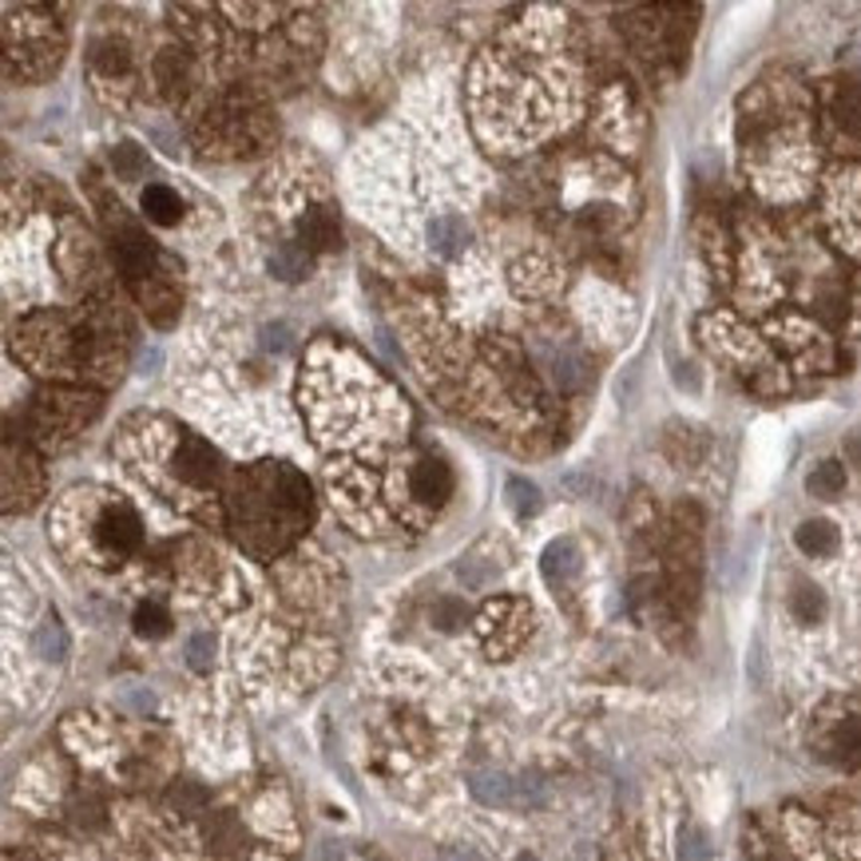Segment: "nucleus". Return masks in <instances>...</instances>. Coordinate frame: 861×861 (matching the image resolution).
<instances>
[{
	"label": "nucleus",
	"instance_id": "f257e3e1",
	"mask_svg": "<svg viewBox=\"0 0 861 861\" xmlns=\"http://www.w3.org/2000/svg\"><path fill=\"white\" fill-rule=\"evenodd\" d=\"M310 520V484L290 464L247 469L231 497V528L250 555H274Z\"/></svg>",
	"mask_w": 861,
	"mask_h": 861
},
{
	"label": "nucleus",
	"instance_id": "f03ea898",
	"mask_svg": "<svg viewBox=\"0 0 861 861\" xmlns=\"http://www.w3.org/2000/svg\"><path fill=\"white\" fill-rule=\"evenodd\" d=\"M211 136H214V143H219V151H250V148H259V143H267L270 120L259 103L234 96V100H227L222 108H214L211 116H207V123H203L207 143H211Z\"/></svg>",
	"mask_w": 861,
	"mask_h": 861
},
{
	"label": "nucleus",
	"instance_id": "7ed1b4c3",
	"mask_svg": "<svg viewBox=\"0 0 861 861\" xmlns=\"http://www.w3.org/2000/svg\"><path fill=\"white\" fill-rule=\"evenodd\" d=\"M96 413H100V401H96L92 393H68V389H60V393H44V398L37 401L32 421H37V429H40V441L60 444L72 433H80Z\"/></svg>",
	"mask_w": 861,
	"mask_h": 861
},
{
	"label": "nucleus",
	"instance_id": "20e7f679",
	"mask_svg": "<svg viewBox=\"0 0 861 861\" xmlns=\"http://www.w3.org/2000/svg\"><path fill=\"white\" fill-rule=\"evenodd\" d=\"M472 794L489 805H540L544 802V787L537 778H509L500 770H481L472 774Z\"/></svg>",
	"mask_w": 861,
	"mask_h": 861
},
{
	"label": "nucleus",
	"instance_id": "39448f33",
	"mask_svg": "<svg viewBox=\"0 0 861 861\" xmlns=\"http://www.w3.org/2000/svg\"><path fill=\"white\" fill-rule=\"evenodd\" d=\"M171 472L187 489H214L219 484V457L211 444H203L199 437H179L171 449Z\"/></svg>",
	"mask_w": 861,
	"mask_h": 861
},
{
	"label": "nucleus",
	"instance_id": "423d86ee",
	"mask_svg": "<svg viewBox=\"0 0 861 861\" xmlns=\"http://www.w3.org/2000/svg\"><path fill=\"white\" fill-rule=\"evenodd\" d=\"M96 544L103 548V555L123 560V555H131L139 544H143V524H139V517L128 509V504H111V509H103L100 520H96Z\"/></svg>",
	"mask_w": 861,
	"mask_h": 861
},
{
	"label": "nucleus",
	"instance_id": "0eeeda50",
	"mask_svg": "<svg viewBox=\"0 0 861 861\" xmlns=\"http://www.w3.org/2000/svg\"><path fill=\"white\" fill-rule=\"evenodd\" d=\"M818 754L825 762L842 770L861 767V719L858 714H842V719L825 722V731L818 734Z\"/></svg>",
	"mask_w": 861,
	"mask_h": 861
},
{
	"label": "nucleus",
	"instance_id": "6e6552de",
	"mask_svg": "<svg viewBox=\"0 0 861 861\" xmlns=\"http://www.w3.org/2000/svg\"><path fill=\"white\" fill-rule=\"evenodd\" d=\"M409 492H413V500L429 504V509H441L444 500L453 497V472L437 457H426V461H417L409 469Z\"/></svg>",
	"mask_w": 861,
	"mask_h": 861
},
{
	"label": "nucleus",
	"instance_id": "1a4fd4ad",
	"mask_svg": "<svg viewBox=\"0 0 861 861\" xmlns=\"http://www.w3.org/2000/svg\"><path fill=\"white\" fill-rule=\"evenodd\" d=\"M156 83L171 103H179L194 83V60L183 48H163L156 56Z\"/></svg>",
	"mask_w": 861,
	"mask_h": 861
},
{
	"label": "nucleus",
	"instance_id": "9d476101",
	"mask_svg": "<svg viewBox=\"0 0 861 861\" xmlns=\"http://www.w3.org/2000/svg\"><path fill=\"white\" fill-rule=\"evenodd\" d=\"M338 242H342V227L330 207H310L298 222V247L310 254V250H333Z\"/></svg>",
	"mask_w": 861,
	"mask_h": 861
},
{
	"label": "nucleus",
	"instance_id": "9b49d317",
	"mask_svg": "<svg viewBox=\"0 0 861 861\" xmlns=\"http://www.w3.org/2000/svg\"><path fill=\"white\" fill-rule=\"evenodd\" d=\"M139 290V302H143V310L151 314V322L156 326H171L179 314V298L176 290L167 287V282H156V278H143V282H136Z\"/></svg>",
	"mask_w": 861,
	"mask_h": 861
},
{
	"label": "nucleus",
	"instance_id": "f8f14e48",
	"mask_svg": "<svg viewBox=\"0 0 861 861\" xmlns=\"http://www.w3.org/2000/svg\"><path fill=\"white\" fill-rule=\"evenodd\" d=\"M544 575L552 588H564L568 580L580 575V548H575L568 537L552 540V544L544 548Z\"/></svg>",
	"mask_w": 861,
	"mask_h": 861
},
{
	"label": "nucleus",
	"instance_id": "ddd939ff",
	"mask_svg": "<svg viewBox=\"0 0 861 861\" xmlns=\"http://www.w3.org/2000/svg\"><path fill=\"white\" fill-rule=\"evenodd\" d=\"M540 366H544L548 373H552V381L560 389H580L583 378H588V370H583V358L575 350H540Z\"/></svg>",
	"mask_w": 861,
	"mask_h": 861
},
{
	"label": "nucleus",
	"instance_id": "4468645a",
	"mask_svg": "<svg viewBox=\"0 0 861 861\" xmlns=\"http://www.w3.org/2000/svg\"><path fill=\"white\" fill-rule=\"evenodd\" d=\"M68 825L80 833H100L108 825V805H103V798H96L92 790H80L72 798V805H68Z\"/></svg>",
	"mask_w": 861,
	"mask_h": 861
},
{
	"label": "nucleus",
	"instance_id": "2eb2a0df",
	"mask_svg": "<svg viewBox=\"0 0 861 861\" xmlns=\"http://www.w3.org/2000/svg\"><path fill=\"white\" fill-rule=\"evenodd\" d=\"M798 548H802L805 555H814V560H822V555H833L838 552V528L830 524V520H805L802 528L794 532Z\"/></svg>",
	"mask_w": 861,
	"mask_h": 861
},
{
	"label": "nucleus",
	"instance_id": "dca6fc26",
	"mask_svg": "<svg viewBox=\"0 0 861 861\" xmlns=\"http://www.w3.org/2000/svg\"><path fill=\"white\" fill-rule=\"evenodd\" d=\"M143 214H148L151 222H159V227H176L179 214H183V203H179V194L171 191V187H148L143 191Z\"/></svg>",
	"mask_w": 861,
	"mask_h": 861
},
{
	"label": "nucleus",
	"instance_id": "f3484780",
	"mask_svg": "<svg viewBox=\"0 0 861 861\" xmlns=\"http://www.w3.org/2000/svg\"><path fill=\"white\" fill-rule=\"evenodd\" d=\"M429 239H433V250L441 259H453V254L464 250V242H469V227H464V219H457V214H444V219L433 222Z\"/></svg>",
	"mask_w": 861,
	"mask_h": 861
},
{
	"label": "nucleus",
	"instance_id": "a211bd4d",
	"mask_svg": "<svg viewBox=\"0 0 861 861\" xmlns=\"http://www.w3.org/2000/svg\"><path fill=\"white\" fill-rule=\"evenodd\" d=\"M790 611H794V620L798 623H822V615H825V595L818 592L814 583H798L794 592H790Z\"/></svg>",
	"mask_w": 861,
	"mask_h": 861
},
{
	"label": "nucleus",
	"instance_id": "6ab92c4d",
	"mask_svg": "<svg viewBox=\"0 0 861 861\" xmlns=\"http://www.w3.org/2000/svg\"><path fill=\"white\" fill-rule=\"evenodd\" d=\"M805 489H810V497H838V492L845 489V464L842 461H822L810 477H805Z\"/></svg>",
	"mask_w": 861,
	"mask_h": 861
},
{
	"label": "nucleus",
	"instance_id": "aec40b11",
	"mask_svg": "<svg viewBox=\"0 0 861 861\" xmlns=\"http://www.w3.org/2000/svg\"><path fill=\"white\" fill-rule=\"evenodd\" d=\"M37 651L44 659H52V663H60V659L68 655V635H64V628H60L56 615H48V620L37 628Z\"/></svg>",
	"mask_w": 861,
	"mask_h": 861
},
{
	"label": "nucleus",
	"instance_id": "412c9836",
	"mask_svg": "<svg viewBox=\"0 0 861 861\" xmlns=\"http://www.w3.org/2000/svg\"><path fill=\"white\" fill-rule=\"evenodd\" d=\"M136 631L143 639H163L167 631H171V615H167V608H159V603H139L136 608Z\"/></svg>",
	"mask_w": 861,
	"mask_h": 861
},
{
	"label": "nucleus",
	"instance_id": "4be33fe9",
	"mask_svg": "<svg viewBox=\"0 0 861 861\" xmlns=\"http://www.w3.org/2000/svg\"><path fill=\"white\" fill-rule=\"evenodd\" d=\"M306 262H310V254H306L302 247H294V242H287V247H278V250H274V259H270V270H274L278 278L294 282V278L306 274Z\"/></svg>",
	"mask_w": 861,
	"mask_h": 861
},
{
	"label": "nucleus",
	"instance_id": "5701e85b",
	"mask_svg": "<svg viewBox=\"0 0 861 861\" xmlns=\"http://www.w3.org/2000/svg\"><path fill=\"white\" fill-rule=\"evenodd\" d=\"M504 492H509V504H512V512H517L520 520L537 517V512H540V489H537V484H528V481H520V477H512V481L504 484Z\"/></svg>",
	"mask_w": 861,
	"mask_h": 861
},
{
	"label": "nucleus",
	"instance_id": "b1692460",
	"mask_svg": "<svg viewBox=\"0 0 861 861\" xmlns=\"http://www.w3.org/2000/svg\"><path fill=\"white\" fill-rule=\"evenodd\" d=\"M92 64L100 68L103 76H128L131 72V52L123 44H100L92 56Z\"/></svg>",
	"mask_w": 861,
	"mask_h": 861
},
{
	"label": "nucleus",
	"instance_id": "393cba45",
	"mask_svg": "<svg viewBox=\"0 0 861 861\" xmlns=\"http://www.w3.org/2000/svg\"><path fill=\"white\" fill-rule=\"evenodd\" d=\"M833 111H838V120H842L853 136H861V83H850V88L838 96V108Z\"/></svg>",
	"mask_w": 861,
	"mask_h": 861
},
{
	"label": "nucleus",
	"instance_id": "a878e982",
	"mask_svg": "<svg viewBox=\"0 0 861 861\" xmlns=\"http://www.w3.org/2000/svg\"><path fill=\"white\" fill-rule=\"evenodd\" d=\"M111 167H116V176L120 179H139L143 176V151L131 148V143H120V148L111 151Z\"/></svg>",
	"mask_w": 861,
	"mask_h": 861
},
{
	"label": "nucleus",
	"instance_id": "bb28decb",
	"mask_svg": "<svg viewBox=\"0 0 861 861\" xmlns=\"http://www.w3.org/2000/svg\"><path fill=\"white\" fill-rule=\"evenodd\" d=\"M711 858V842H707L703 830H683V842H679V861H707Z\"/></svg>",
	"mask_w": 861,
	"mask_h": 861
},
{
	"label": "nucleus",
	"instance_id": "cd10ccee",
	"mask_svg": "<svg viewBox=\"0 0 861 861\" xmlns=\"http://www.w3.org/2000/svg\"><path fill=\"white\" fill-rule=\"evenodd\" d=\"M211 651H214V639L207 635V631L187 639V663H191L194 671H207V667H211Z\"/></svg>",
	"mask_w": 861,
	"mask_h": 861
},
{
	"label": "nucleus",
	"instance_id": "c85d7f7f",
	"mask_svg": "<svg viewBox=\"0 0 861 861\" xmlns=\"http://www.w3.org/2000/svg\"><path fill=\"white\" fill-rule=\"evenodd\" d=\"M433 623H437V628H444V631H453L457 623H464V608L457 600H441L433 608Z\"/></svg>",
	"mask_w": 861,
	"mask_h": 861
},
{
	"label": "nucleus",
	"instance_id": "c756f323",
	"mask_svg": "<svg viewBox=\"0 0 861 861\" xmlns=\"http://www.w3.org/2000/svg\"><path fill=\"white\" fill-rule=\"evenodd\" d=\"M520 861H532V858H520Z\"/></svg>",
	"mask_w": 861,
	"mask_h": 861
}]
</instances>
